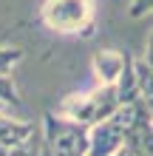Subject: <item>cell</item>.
Wrapping results in <instances>:
<instances>
[{
	"label": "cell",
	"mask_w": 153,
	"mask_h": 156,
	"mask_svg": "<svg viewBox=\"0 0 153 156\" xmlns=\"http://www.w3.org/2000/svg\"><path fill=\"white\" fill-rule=\"evenodd\" d=\"M9 156H34V153L26 148V145H20V148H12V151H9Z\"/></svg>",
	"instance_id": "52a82bcc"
},
{
	"label": "cell",
	"mask_w": 153,
	"mask_h": 156,
	"mask_svg": "<svg viewBox=\"0 0 153 156\" xmlns=\"http://www.w3.org/2000/svg\"><path fill=\"white\" fill-rule=\"evenodd\" d=\"M122 68H125V60H122L116 51H102V54H96V71H99L102 80H108V82L116 80Z\"/></svg>",
	"instance_id": "277c9868"
},
{
	"label": "cell",
	"mask_w": 153,
	"mask_h": 156,
	"mask_svg": "<svg viewBox=\"0 0 153 156\" xmlns=\"http://www.w3.org/2000/svg\"><path fill=\"white\" fill-rule=\"evenodd\" d=\"M34 128L29 122H17V119H6L0 116V148L12 151V148H20V145L29 142Z\"/></svg>",
	"instance_id": "3957f363"
},
{
	"label": "cell",
	"mask_w": 153,
	"mask_h": 156,
	"mask_svg": "<svg viewBox=\"0 0 153 156\" xmlns=\"http://www.w3.org/2000/svg\"><path fill=\"white\" fill-rule=\"evenodd\" d=\"M40 156H54V153H51V148H46V151H43Z\"/></svg>",
	"instance_id": "ba28073f"
},
{
	"label": "cell",
	"mask_w": 153,
	"mask_h": 156,
	"mask_svg": "<svg viewBox=\"0 0 153 156\" xmlns=\"http://www.w3.org/2000/svg\"><path fill=\"white\" fill-rule=\"evenodd\" d=\"M46 139L54 156H88L91 148V133L85 125L74 119H57L54 114L46 116Z\"/></svg>",
	"instance_id": "6da1fadb"
},
{
	"label": "cell",
	"mask_w": 153,
	"mask_h": 156,
	"mask_svg": "<svg viewBox=\"0 0 153 156\" xmlns=\"http://www.w3.org/2000/svg\"><path fill=\"white\" fill-rule=\"evenodd\" d=\"M17 60H20V51L17 48H0V74H6Z\"/></svg>",
	"instance_id": "5b68a950"
},
{
	"label": "cell",
	"mask_w": 153,
	"mask_h": 156,
	"mask_svg": "<svg viewBox=\"0 0 153 156\" xmlns=\"http://www.w3.org/2000/svg\"><path fill=\"white\" fill-rule=\"evenodd\" d=\"M43 20L54 31H79L91 20V0H46Z\"/></svg>",
	"instance_id": "7a4b0ae2"
},
{
	"label": "cell",
	"mask_w": 153,
	"mask_h": 156,
	"mask_svg": "<svg viewBox=\"0 0 153 156\" xmlns=\"http://www.w3.org/2000/svg\"><path fill=\"white\" fill-rule=\"evenodd\" d=\"M0 102H14V105L20 102L17 94H14V85L6 80V74H0Z\"/></svg>",
	"instance_id": "8992f818"
}]
</instances>
